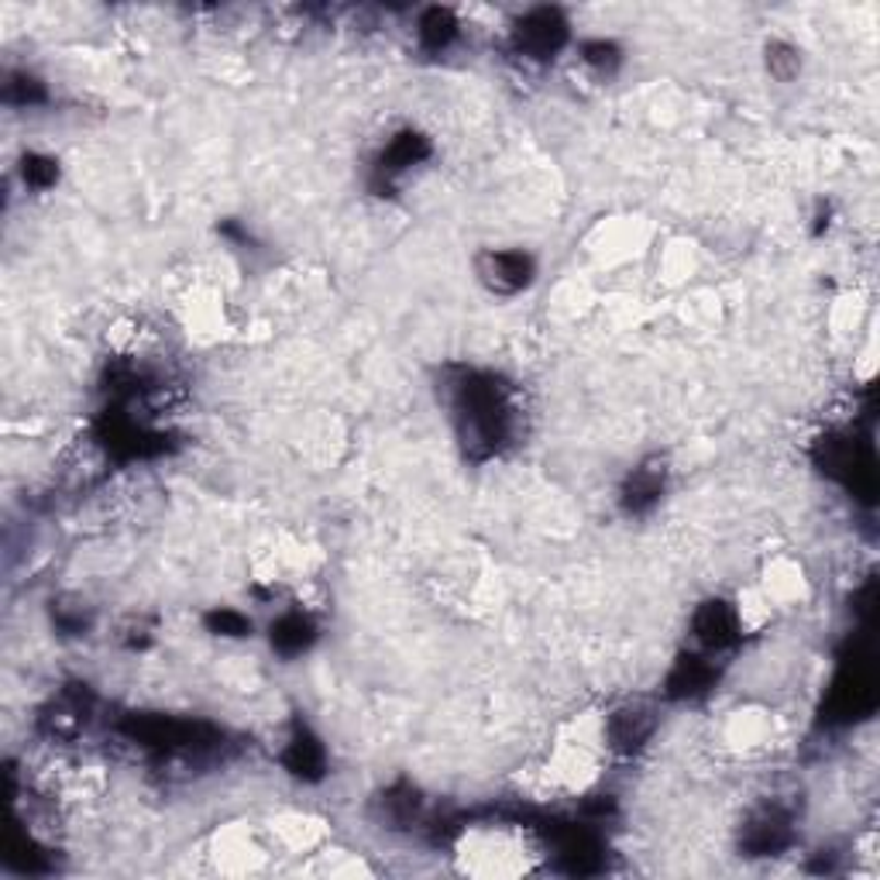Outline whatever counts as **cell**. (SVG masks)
<instances>
[{
	"mask_svg": "<svg viewBox=\"0 0 880 880\" xmlns=\"http://www.w3.org/2000/svg\"><path fill=\"white\" fill-rule=\"evenodd\" d=\"M455 416L468 455L489 458L509 441L513 431L509 389L495 375L468 372L455 389Z\"/></svg>",
	"mask_w": 880,
	"mask_h": 880,
	"instance_id": "cell-1",
	"label": "cell"
},
{
	"mask_svg": "<svg viewBox=\"0 0 880 880\" xmlns=\"http://www.w3.org/2000/svg\"><path fill=\"white\" fill-rule=\"evenodd\" d=\"M101 441L107 444L110 455L125 458V461H134V458H155L162 455L165 447V434H155L149 426L134 423L131 416L125 413H107L101 420Z\"/></svg>",
	"mask_w": 880,
	"mask_h": 880,
	"instance_id": "cell-2",
	"label": "cell"
},
{
	"mask_svg": "<svg viewBox=\"0 0 880 880\" xmlns=\"http://www.w3.org/2000/svg\"><path fill=\"white\" fill-rule=\"evenodd\" d=\"M567 42V21L554 8H537L527 17H519L516 25V45L533 59L554 56Z\"/></svg>",
	"mask_w": 880,
	"mask_h": 880,
	"instance_id": "cell-3",
	"label": "cell"
},
{
	"mask_svg": "<svg viewBox=\"0 0 880 880\" xmlns=\"http://www.w3.org/2000/svg\"><path fill=\"white\" fill-rule=\"evenodd\" d=\"M791 843V819L781 808H764L750 819V825L743 829V849L753 856H771L781 853L784 846Z\"/></svg>",
	"mask_w": 880,
	"mask_h": 880,
	"instance_id": "cell-4",
	"label": "cell"
},
{
	"mask_svg": "<svg viewBox=\"0 0 880 880\" xmlns=\"http://www.w3.org/2000/svg\"><path fill=\"white\" fill-rule=\"evenodd\" d=\"M870 705H873V681L860 664H853V668L836 681V688H832L829 716L853 719V716H860V712H867Z\"/></svg>",
	"mask_w": 880,
	"mask_h": 880,
	"instance_id": "cell-5",
	"label": "cell"
},
{
	"mask_svg": "<svg viewBox=\"0 0 880 880\" xmlns=\"http://www.w3.org/2000/svg\"><path fill=\"white\" fill-rule=\"evenodd\" d=\"M282 764H285V771H290L293 777H300V781H320L324 771H327V753H324L320 740H317L310 729L296 726L293 740L285 743Z\"/></svg>",
	"mask_w": 880,
	"mask_h": 880,
	"instance_id": "cell-6",
	"label": "cell"
},
{
	"mask_svg": "<svg viewBox=\"0 0 880 880\" xmlns=\"http://www.w3.org/2000/svg\"><path fill=\"white\" fill-rule=\"evenodd\" d=\"M695 636L708 650H723L729 644H736L740 636V623H736V612L726 602H705L695 612Z\"/></svg>",
	"mask_w": 880,
	"mask_h": 880,
	"instance_id": "cell-7",
	"label": "cell"
},
{
	"mask_svg": "<svg viewBox=\"0 0 880 880\" xmlns=\"http://www.w3.org/2000/svg\"><path fill=\"white\" fill-rule=\"evenodd\" d=\"M650 732H654V716L647 708H623L609 719V740L623 753L644 747L650 740Z\"/></svg>",
	"mask_w": 880,
	"mask_h": 880,
	"instance_id": "cell-8",
	"label": "cell"
},
{
	"mask_svg": "<svg viewBox=\"0 0 880 880\" xmlns=\"http://www.w3.org/2000/svg\"><path fill=\"white\" fill-rule=\"evenodd\" d=\"M716 681V668L705 657H681L674 671L668 674V695L671 699H695L708 692V684Z\"/></svg>",
	"mask_w": 880,
	"mask_h": 880,
	"instance_id": "cell-9",
	"label": "cell"
},
{
	"mask_svg": "<svg viewBox=\"0 0 880 880\" xmlns=\"http://www.w3.org/2000/svg\"><path fill=\"white\" fill-rule=\"evenodd\" d=\"M426 155H431V145H426V138L416 134V131H402V134H396L389 141L383 159H378V173H383V176H396L402 169H410V165L423 162Z\"/></svg>",
	"mask_w": 880,
	"mask_h": 880,
	"instance_id": "cell-10",
	"label": "cell"
},
{
	"mask_svg": "<svg viewBox=\"0 0 880 880\" xmlns=\"http://www.w3.org/2000/svg\"><path fill=\"white\" fill-rule=\"evenodd\" d=\"M489 275H492V282L498 285V290L516 293V290H523V285L530 282L533 261H530V255H523V251H495L489 258Z\"/></svg>",
	"mask_w": 880,
	"mask_h": 880,
	"instance_id": "cell-11",
	"label": "cell"
},
{
	"mask_svg": "<svg viewBox=\"0 0 880 880\" xmlns=\"http://www.w3.org/2000/svg\"><path fill=\"white\" fill-rule=\"evenodd\" d=\"M314 636H317L314 623L306 620V615H300V612H290L272 626V647L282 657H296V654H303L306 647L314 644Z\"/></svg>",
	"mask_w": 880,
	"mask_h": 880,
	"instance_id": "cell-12",
	"label": "cell"
},
{
	"mask_svg": "<svg viewBox=\"0 0 880 880\" xmlns=\"http://www.w3.org/2000/svg\"><path fill=\"white\" fill-rule=\"evenodd\" d=\"M660 489H664V471L660 468H650V465L647 468H636L630 474L626 489H623V506L630 513H644V509H650L657 503Z\"/></svg>",
	"mask_w": 880,
	"mask_h": 880,
	"instance_id": "cell-13",
	"label": "cell"
},
{
	"mask_svg": "<svg viewBox=\"0 0 880 880\" xmlns=\"http://www.w3.org/2000/svg\"><path fill=\"white\" fill-rule=\"evenodd\" d=\"M455 35H458V21L447 8H431L420 17V42L426 45V49L441 52L455 42Z\"/></svg>",
	"mask_w": 880,
	"mask_h": 880,
	"instance_id": "cell-14",
	"label": "cell"
},
{
	"mask_svg": "<svg viewBox=\"0 0 880 880\" xmlns=\"http://www.w3.org/2000/svg\"><path fill=\"white\" fill-rule=\"evenodd\" d=\"M4 860L17 873H45V870H49V856L38 853V846L28 836H21V832H14L11 849L4 853Z\"/></svg>",
	"mask_w": 880,
	"mask_h": 880,
	"instance_id": "cell-15",
	"label": "cell"
},
{
	"mask_svg": "<svg viewBox=\"0 0 880 880\" xmlns=\"http://www.w3.org/2000/svg\"><path fill=\"white\" fill-rule=\"evenodd\" d=\"M21 176H25V183L32 189H49L59 179V165L49 155H25V162H21Z\"/></svg>",
	"mask_w": 880,
	"mask_h": 880,
	"instance_id": "cell-16",
	"label": "cell"
},
{
	"mask_svg": "<svg viewBox=\"0 0 880 880\" xmlns=\"http://www.w3.org/2000/svg\"><path fill=\"white\" fill-rule=\"evenodd\" d=\"M4 101L8 104H17V107H28V104H42L45 101V86L35 80V77H25L17 73L4 83Z\"/></svg>",
	"mask_w": 880,
	"mask_h": 880,
	"instance_id": "cell-17",
	"label": "cell"
},
{
	"mask_svg": "<svg viewBox=\"0 0 880 880\" xmlns=\"http://www.w3.org/2000/svg\"><path fill=\"white\" fill-rule=\"evenodd\" d=\"M207 630L218 633V636H248L251 633V623L245 620L242 612H234V609H213L207 615Z\"/></svg>",
	"mask_w": 880,
	"mask_h": 880,
	"instance_id": "cell-18",
	"label": "cell"
},
{
	"mask_svg": "<svg viewBox=\"0 0 880 880\" xmlns=\"http://www.w3.org/2000/svg\"><path fill=\"white\" fill-rule=\"evenodd\" d=\"M767 66H771V73L777 80H791L798 73V52L791 49V45H771L767 49Z\"/></svg>",
	"mask_w": 880,
	"mask_h": 880,
	"instance_id": "cell-19",
	"label": "cell"
},
{
	"mask_svg": "<svg viewBox=\"0 0 880 880\" xmlns=\"http://www.w3.org/2000/svg\"><path fill=\"white\" fill-rule=\"evenodd\" d=\"M585 62L591 66H599V69H612L615 62H620V49H615L612 42H585Z\"/></svg>",
	"mask_w": 880,
	"mask_h": 880,
	"instance_id": "cell-20",
	"label": "cell"
}]
</instances>
